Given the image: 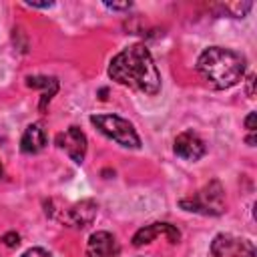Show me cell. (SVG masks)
<instances>
[{"label":"cell","instance_id":"1","mask_svg":"<svg viewBox=\"0 0 257 257\" xmlns=\"http://www.w3.org/2000/svg\"><path fill=\"white\" fill-rule=\"evenodd\" d=\"M108 76L114 82L145 94H157L161 90L159 68L145 44H131L112 56Z\"/></svg>","mask_w":257,"mask_h":257},{"label":"cell","instance_id":"13","mask_svg":"<svg viewBox=\"0 0 257 257\" xmlns=\"http://www.w3.org/2000/svg\"><path fill=\"white\" fill-rule=\"evenodd\" d=\"M20 257H54L52 253H48L46 249H42V247H32V249H26Z\"/></svg>","mask_w":257,"mask_h":257},{"label":"cell","instance_id":"12","mask_svg":"<svg viewBox=\"0 0 257 257\" xmlns=\"http://www.w3.org/2000/svg\"><path fill=\"white\" fill-rule=\"evenodd\" d=\"M26 84L32 86V88H42V100H40V110L46 108V104L50 102V98L54 96V92L58 90V80L56 78H48V76H28L26 78Z\"/></svg>","mask_w":257,"mask_h":257},{"label":"cell","instance_id":"6","mask_svg":"<svg viewBox=\"0 0 257 257\" xmlns=\"http://www.w3.org/2000/svg\"><path fill=\"white\" fill-rule=\"evenodd\" d=\"M96 211H98V205L92 199H84V201H78V203H74L66 209H60L58 219L68 227L82 229V227H86L94 221Z\"/></svg>","mask_w":257,"mask_h":257},{"label":"cell","instance_id":"11","mask_svg":"<svg viewBox=\"0 0 257 257\" xmlns=\"http://www.w3.org/2000/svg\"><path fill=\"white\" fill-rule=\"evenodd\" d=\"M46 145V133H44V126L42 122H32L26 126L22 139H20V149L22 153H28V155H34L38 151H42V147Z\"/></svg>","mask_w":257,"mask_h":257},{"label":"cell","instance_id":"16","mask_svg":"<svg viewBox=\"0 0 257 257\" xmlns=\"http://www.w3.org/2000/svg\"><path fill=\"white\" fill-rule=\"evenodd\" d=\"M247 96L249 98H253L255 96V74H249V78H247Z\"/></svg>","mask_w":257,"mask_h":257},{"label":"cell","instance_id":"20","mask_svg":"<svg viewBox=\"0 0 257 257\" xmlns=\"http://www.w3.org/2000/svg\"><path fill=\"white\" fill-rule=\"evenodd\" d=\"M0 177H2V165H0Z\"/></svg>","mask_w":257,"mask_h":257},{"label":"cell","instance_id":"19","mask_svg":"<svg viewBox=\"0 0 257 257\" xmlns=\"http://www.w3.org/2000/svg\"><path fill=\"white\" fill-rule=\"evenodd\" d=\"M245 141H247V145H249V147H253V145H255V137H253V135H249Z\"/></svg>","mask_w":257,"mask_h":257},{"label":"cell","instance_id":"2","mask_svg":"<svg viewBox=\"0 0 257 257\" xmlns=\"http://www.w3.org/2000/svg\"><path fill=\"white\" fill-rule=\"evenodd\" d=\"M197 70L209 86L217 90L231 88L245 74V56L231 48L211 46L199 56Z\"/></svg>","mask_w":257,"mask_h":257},{"label":"cell","instance_id":"9","mask_svg":"<svg viewBox=\"0 0 257 257\" xmlns=\"http://www.w3.org/2000/svg\"><path fill=\"white\" fill-rule=\"evenodd\" d=\"M118 253H120V245L112 233L96 231L88 237V243H86L88 257H116Z\"/></svg>","mask_w":257,"mask_h":257},{"label":"cell","instance_id":"7","mask_svg":"<svg viewBox=\"0 0 257 257\" xmlns=\"http://www.w3.org/2000/svg\"><path fill=\"white\" fill-rule=\"evenodd\" d=\"M56 145L74 161L82 163L86 155V137L78 126H68L64 133L56 135Z\"/></svg>","mask_w":257,"mask_h":257},{"label":"cell","instance_id":"8","mask_svg":"<svg viewBox=\"0 0 257 257\" xmlns=\"http://www.w3.org/2000/svg\"><path fill=\"white\" fill-rule=\"evenodd\" d=\"M159 235H165L169 243H177L181 239V233L175 225L171 223H151L147 227H141L135 235H133V245L135 247H141V245H147L151 243L153 239H157Z\"/></svg>","mask_w":257,"mask_h":257},{"label":"cell","instance_id":"18","mask_svg":"<svg viewBox=\"0 0 257 257\" xmlns=\"http://www.w3.org/2000/svg\"><path fill=\"white\" fill-rule=\"evenodd\" d=\"M26 4L28 6H34V8H50L52 6V2H32V0H28Z\"/></svg>","mask_w":257,"mask_h":257},{"label":"cell","instance_id":"15","mask_svg":"<svg viewBox=\"0 0 257 257\" xmlns=\"http://www.w3.org/2000/svg\"><path fill=\"white\" fill-rule=\"evenodd\" d=\"M104 6L110 10H128L131 2H104Z\"/></svg>","mask_w":257,"mask_h":257},{"label":"cell","instance_id":"4","mask_svg":"<svg viewBox=\"0 0 257 257\" xmlns=\"http://www.w3.org/2000/svg\"><path fill=\"white\" fill-rule=\"evenodd\" d=\"M179 205L185 211H193L201 215H221L225 211V193L219 181H211L195 197L181 199Z\"/></svg>","mask_w":257,"mask_h":257},{"label":"cell","instance_id":"17","mask_svg":"<svg viewBox=\"0 0 257 257\" xmlns=\"http://www.w3.org/2000/svg\"><path fill=\"white\" fill-rule=\"evenodd\" d=\"M245 128L253 135L255 133V112H249L247 116H245Z\"/></svg>","mask_w":257,"mask_h":257},{"label":"cell","instance_id":"14","mask_svg":"<svg viewBox=\"0 0 257 257\" xmlns=\"http://www.w3.org/2000/svg\"><path fill=\"white\" fill-rule=\"evenodd\" d=\"M2 241H4L8 247H18V245H20V235L14 233V231H10V233H6V235L2 237Z\"/></svg>","mask_w":257,"mask_h":257},{"label":"cell","instance_id":"3","mask_svg":"<svg viewBox=\"0 0 257 257\" xmlns=\"http://www.w3.org/2000/svg\"><path fill=\"white\" fill-rule=\"evenodd\" d=\"M90 122L108 139H112L114 143H118L124 149H139L141 147V139L135 131V126L116 114H90Z\"/></svg>","mask_w":257,"mask_h":257},{"label":"cell","instance_id":"5","mask_svg":"<svg viewBox=\"0 0 257 257\" xmlns=\"http://www.w3.org/2000/svg\"><path fill=\"white\" fill-rule=\"evenodd\" d=\"M211 255L213 257H255V245L249 239L221 233L211 243Z\"/></svg>","mask_w":257,"mask_h":257},{"label":"cell","instance_id":"10","mask_svg":"<svg viewBox=\"0 0 257 257\" xmlns=\"http://www.w3.org/2000/svg\"><path fill=\"white\" fill-rule=\"evenodd\" d=\"M173 149H175L177 157H181L185 161H199L205 155V143L201 141L199 135H195L191 131H185V133L177 135Z\"/></svg>","mask_w":257,"mask_h":257}]
</instances>
